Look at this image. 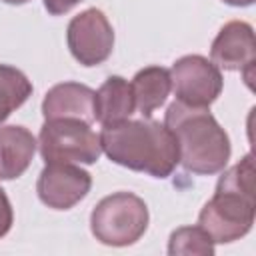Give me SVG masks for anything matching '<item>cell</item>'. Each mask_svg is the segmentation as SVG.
<instances>
[{"instance_id": "e0dca14e", "label": "cell", "mask_w": 256, "mask_h": 256, "mask_svg": "<svg viewBox=\"0 0 256 256\" xmlns=\"http://www.w3.org/2000/svg\"><path fill=\"white\" fill-rule=\"evenodd\" d=\"M80 2H84V0H44V8L52 16H60V14H66L68 10H72Z\"/></svg>"}, {"instance_id": "6da1fadb", "label": "cell", "mask_w": 256, "mask_h": 256, "mask_svg": "<svg viewBox=\"0 0 256 256\" xmlns=\"http://www.w3.org/2000/svg\"><path fill=\"white\" fill-rule=\"evenodd\" d=\"M100 146L114 164L154 178H168L180 160L174 134L148 118L102 126Z\"/></svg>"}, {"instance_id": "9a60e30c", "label": "cell", "mask_w": 256, "mask_h": 256, "mask_svg": "<svg viewBox=\"0 0 256 256\" xmlns=\"http://www.w3.org/2000/svg\"><path fill=\"white\" fill-rule=\"evenodd\" d=\"M168 254L170 256H212L214 254V240L202 226H182L170 234L168 240Z\"/></svg>"}, {"instance_id": "d6986e66", "label": "cell", "mask_w": 256, "mask_h": 256, "mask_svg": "<svg viewBox=\"0 0 256 256\" xmlns=\"http://www.w3.org/2000/svg\"><path fill=\"white\" fill-rule=\"evenodd\" d=\"M2 2H6V4H12V6H20V4H26L28 0H2Z\"/></svg>"}, {"instance_id": "7c38bea8", "label": "cell", "mask_w": 256, "mask_h": 256, "mask_svg": "<svg viewBox=\"0 0 256 256\" xmlns=\"http://www.w3.org/2000/svg\"><path fill=\"white\" fill-rule=\"evenodd\" d=\"M136 110L132 86L122 76H108L94 92V120L102 126L128 120Z\"/></svg>"}, {"instance_id": "5b68a950", "label": "cell", "mask_w": 256, "mask_h": 256, "mask_svg": "<svg viewBox=\"0 0 256 256\" xmlns=\"http://www.w3.org/2000/svg\"><path fill=\"white\" fill-rule=\"evenodd\" d=\"M38 146L44 162L94 164L102 154L100 134L88 122L76 118L46 120L38 136Z\"/></svg>"}, {"instance_id": "8fae6325", "label": "cell", "mask_w": 256, "mask_h": 256, "mask_svg": "<svg viewBox=\"0 0 256 256\" xmlns=\"http://www.w3.org/2000/svg\"><path fill=\"white\" fill-rule=\"evenodd\" d=\"M36 138L24 126H0V180L20 178L32 164Z\"/></svg>"}, {"instance_id": "ba28073f", "label": "cell", "mask_w": 256, "mask_h": 256, "mask_svg": "<svg viewBox=\"0 0 256 256\" xmlns=\"http://www.w3.org/2000/svg\"><path fill=\"white\" fill-rule=\"evenodd\" d=\"M92 186V176L72 162H46L42 168L36 192L44 206L52 210H70L86 198Z\"/></svg>"}, {"instance_id": "8992f818", "label": "cell", "mask_w": 256, "mask_h": 256, "mask_svg": "<svg viewBox=\"0 0 256 256\" xmlns=\"http://www.w3.org/2000/svg\"><path fill=\"white\" fill-rule=\"evenodd\" d=\"M168 72L176 100L186 106L208 108L220 96L224 86L220 68L200 54L178 58Z\"/></svg>"}, {"instance_id": "277c9868", "label": "cell", "mask_w": 256, "mask_h": 256, "mask_svg": "<svg viewBox=\"0 0 256 256\" xmlns=\"http://www.w3.org/2000/svg\"><path fill=\"white\" fill-rule=\"evenodd\" d=\"M148 206L132 192H114L102 198L90 214L94 238L106 246H130L148 228Z\"/></svg>"}, {"instance_id": "5bb4252c", "label": "cell", "mask_w": 256, "mask_h": 256, "mask_svg": "<svg viewBox=\"0 0 256 256\" xmlns=\"http://www.w3.org/2000/svg\"><path fill=\"white\" fill-rule=\"evenodd\" d=\"M32 94V82L14 66L0 64V124Z\"/></svg>"}, {"instance_id": "7a4b0ae2", "label": "cell", "mask_w": 256, "mask_h": 256, "mask_svg": "<svg viewBox=\"0 0 256 256\" xmlns=\"http://www.w3.org/2000/svg\"><path fill=\"white\" fill-rule=\"evenodd\" d=\"M254 214V158L252 154H246L240 162L222 172L214 196L200 210L198 226L210 234L214 244H228L240 240L252 230Z\"/></svg>"}, {"instance_id": "2e32d148", "label": "cell", "mask_w": 256, "mask_h": 256, "mask_svg": "<svg viewBox=\"0 0 256 256\" xmlns=\"http://www.w3.org/2000/svg\"><path fill=\"white\" fill-rule=\"evenodd\" d=\"M14 222V212H12V204L6 196V192L0 188V238L6 236L12 228Z\"/></svg>"}, {"instance_id": "4fadbf2b", "label": "cell", "mask_w": 256, "mask_h": 256, "mask_svg": "<svg viewBox=\"0 0 256 256\" xmlns=\"http://www.w3.org/2000/svg\"><path fill=\"white\" fill-rule=\"evenodd\" d=\"M130 86H132L136 110L144 118H148L156 108H160L166 102L172 90L170 72L162 66H146L136 72Z\"/></svg>"}, {"instance_id": "3957f363", "label": "cell", "mask_w": 256, "mask_h": 256, "mask_svg": "<svg viewBox=\"0 0 256 256\" xmlns=\"http://www.w3.org/2000/svg\"><path fill=\"white\" fill-rule=\"evenodd\" d=\"M164 126L178 144V164L186 172L210 176L226 168L230 160V138L208 108L186 106L174 100L164 118Z\"/></svg>"}, {"instance_id": "52a82bcc", "label": "cell", "mask_w": 256, "mask_h": 256, "mask_svg": "<svg viewBox=\"0 0 256 256\" xmlns=\"http://www.w3.org/2000/svg\"><path fill=\"white\" fill-rule=\"evenodd\" d=\"M66 42L76 62L82 66H98L112 54L114 30L102 10L88 8L70 20Z\"/></svg>"}, {"instance_id": "9c48e42d", "label": "cell", "mask_w": 256, "mask_h": 256, "mask_svg": "<svg viewBox=\"0 0 256 256\" xmlns=\"http://www.w3.org/2000/svg\"><path fill=\"white\" fill-rule=\"evenodd\" d=\"M212 62L222 70H240L248 86H252V70L256 60V38L250 24L232 20L220 28L210 48Z\"/></svg>"}, {"instance_id": "ac0fdd59", "label": "cell", "mask_w": 256, "mask_h": 256, "mask_svg": "<svg viewBox=\"0 0 256 256\" xmlns=\"http://www.w3.org/2000/svg\"><path fill=\"white\" fill-rule=\"evenodd\" d=\"M222 2H226L230 6H250V4H254V0H222Z\"/></svg>"}, {"instance_id": "30bf717a", "label": "cell", "mask_w": 256, "mask_h": 256, "mask_svg": "<svg viewBox=\"0 0 256 256\" xmlns=\"http://www.w3.org/2000/svg\"><path fill=\"white\" fill-rule=\"evenodd\" d=\"M46 120L76 118L88 124L94 122V90L78 82H60L52 86L42 100Z\"/></svg>"}]
</instances>
